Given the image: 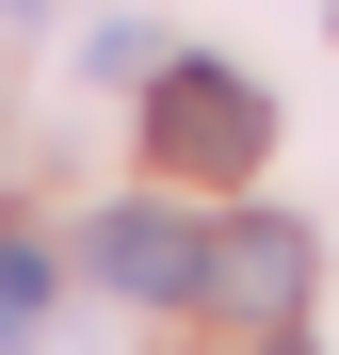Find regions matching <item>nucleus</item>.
<instances>
[{"label": "nucleus", "instance_id": "4", "mask_svg": "<svg viewBox=\"0 0 339 355\" xmlns=\"http://www.w3.org/2000/svg\"><path fill=\"white\" fill-rule=\"evenodd\" d=\"M49 323V243H0V355Z\"/></svg>", "mask_w": 339, "mask_h": 355}, {"label": "nucleus", "instance_id": "2", "mask_svg": "<svg viewBox=\"0 0 339 355\" xmlns=\"http://www.w3.org/2000/svg\"><path fill=\"white\" fill-rule=\"evenodd\" d=\"M307 275H323V243H307V226H291V210H243V226H210V291H194V307L259 323V339H291Z\"/></svg>", "mask_w": 339, "mask_h": 355}, {"label": "nucleus", "instance_id": "3", "mask_svg": "<svg viewBox=\"0 0 339 355\" xmlns=\"http://www.w3.org/2000/svg\"><path fill=\"white\" fill-rule=\"evenodd\" d=\"M81 259H97V291H130V307H194L210 291V226H178L162 194H130V210L81 226Z\"/></svg>", "mask_w": 339, "mask_h": 355}, {"label": "nucleus", "instance_id": "1", "mask_svg": "<svg viewBox=\"0 0 339 355\" xmlns=\"http://www.w3.org/2000/svg\"><path fill=\"white\" fill-rule=\"evenodd\" d=\"M146 146H162V178H243L275 146V97L243 65H146Z\"/></svg>", "mask_w": 339, "mask_h": 355}]
</instances>
